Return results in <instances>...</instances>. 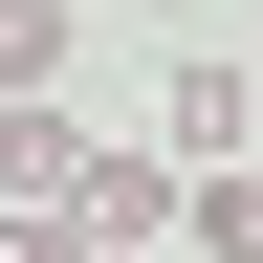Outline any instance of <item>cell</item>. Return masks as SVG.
<instances>
[{
  "instance_id": "52a82bcc",
  "label": "cell",
  "mask_w": 263,
  "mask_h": 263,
  "mask_svg": "<svg viewBox=\"0 0 263 263\" xmlns=\"http://www.w3.org/2000/svg\"><path fill=\"white\" fill-rule=\"evenodd\" d=\"M241 66H263V22H241Z\"/></svg>"
},
{
  "instance_id": "7a4b0ae2",
  "label": "cell",
  "mask_w": 263,
  "mask_h": 263,
  "mask_svg": "<svg viewBox=\"0 0 263 263\" xmlns=\"http://www.w3.org/2000/svg\"><path fill=\"white\" fill-rule=\"evenodd\" d=\"M88 154H110V132H66V88L0 110V219H22V197H88Z\"/></svg>"
},
{
  "instance_id": "6da1fadb",
  "label": "cell",
  "mask_w": 263,
  "mask_h": 263,
  "mask_svg": "<svg viewBox=\"0 0 263 263\" xmlns=\"http://www.w3.org/2000/svg\"><path fill=\"white\" fill-rule=\"evenodd\" d=\"M176 263H263V154H197L176 176Z\"/></svg>"
},
{
  "instance_id": "277c9868",
  "label": "cell",
  "mask_w": 263,
  "mask_h": 263,
  "mask_svg": "<svg viewBox=\"0 0 263 263\" xmlns=\"http://www.w3.org/2000/svg\"><path fill=\"white\" fill-rule=\"evenodd\" d=\"M88 241H176V132L154 154H88Z\"/></svg>"
},
{
  "instance_id": "8992f818",
  "label": "cell",
  "mask_w": 263,
  "mask_h": 263,
  "mask_svg": "<svg viewBox=\"0 0 263 263\" xmlns=\"http://www.w3.org/2000/svg\"><path fill=\"white\" fill-rule=\"evenodd\" d=\"M110 263H176V241H110Z\"/></svg>"
},
{
  "instance_id": "5b68a950",
  "label": "cell",
  "mask_w": 263,
  "mask_h": 263,
  "mask_svg": "<svg viewBox=\"0 0 263 263\" xmlns=\"http://www.w3.org/2000/svg\"><path fill=\"white\" fill-rule=\"evenodd\" d=\"M0 263H110V241H88V197H22V219H0Z\"/></svg>"
},
{
  "instance_id": "3957f363",
  "label": "cell",
  "mask_w": 263,
  "mask_h": 263,
  "mask_svg": "<svg viewBox=\"0 0 263 263\" xmlns=\"http://www.w3.org/2000/svg\"><path fill=\"white\" fill-rule=\"evenodd\" d=\"M197 154H263V66H241V44L176 66V176H197Z\"/></svg>"
}]
</instances>
